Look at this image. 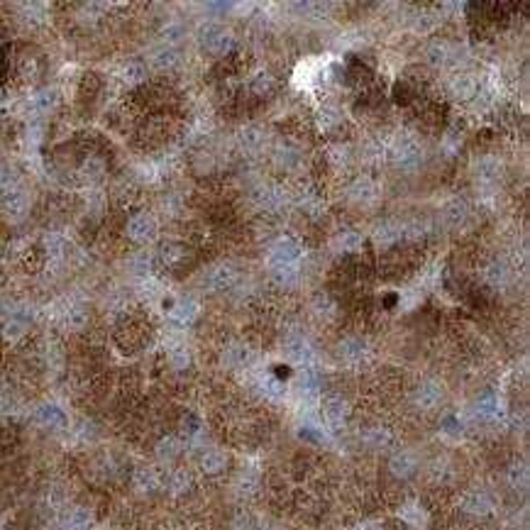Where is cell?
<instances>
[{"mask_svg": "<svg viewBox=\"0 0 530 530\" xmlns=\"http://www.w3.org/2000/svg\"><path fill=\"white\" fill-rule=\"evenodd\" d=\"M337 245H340V250H345V252H354L362 247V237H359L357 232H345V234H340Z\"/></svg>", "mask_w": 530, "mask_h": 530, "instance_id": "24", "label": "cell"}, {"mask_svg": "<svg viewBox=\"0 0 530 530\" xmlns=\"http://www.w3.org/2000/svg\"><path fill=\"white\" fill-rule=\"evenodd\" d=\"M37 418L44 425H51V428H54V425H64V413L56 406H42Z\"/></svg>", "mask_w": 530, "mask_h": 530, "instance_id": "17", "label": "cell"}, {"mask_svg": "<svg viewBox=\"0 0 530 530\" xmlns=\"http://www.w3.org/2000/svg\"><path fill=\"white\" fill-rule=\"evenodd\" d=\"M508 484L513 489H525L528 486V467L523 462H515L508 467Z\"/></svg>", "mask_w": 530, "mask_h": 530, "instance_id": "13", "label": "cell"}, {"mask_svg": "<svg viewBox=\"0 0 530 530\" xmlns=\"http://www.w3.org/2000/svg\"><path fill=\"white\" fill-rule=\"evenodd\" d=\"M286 354H289L291 362H296V364H308L313 357V350L311 345H308L303 337H291L289 342H286Z\"/></svg>", "mask_w": 530, "mask_h": 530, "instance_id": "3", "label": "cell"}, {"mask_svg": "<svg viewBox=\"0 0 530 530\" xmlns=\"http://www.w3.org/2000/svg\"><path fill=\"white\" fill-rule=\"evenodd\" d=\"M428 59L435 64V67H440V64H445V59H447V49H445V44H433L428 49Z\"/></svg>", "mask_w": 530, "mask_h": 530, "instance_id": "26", "label": "cell"}, {"mask_svg": "<svg viewBox=\"0 0 530 530\" xmlns=\"http://www.w3.org/2000/svg\"><path fill=\"white\" fill-rule=\"evenodd\" d=\"M157 232V223L149 213H137L135 218H130L128 223V237L135 242H147Z\"/></svg>", "mask_w": 530, "mask_h": 530, "instance_id": "2", "label": "cell"}, {"mask_svg": "<svg viewBox=\"0 0 530 530\" xmlns=\"http://www.w3.org/2000/svg\"><path fill=\"white\" fill-rule=\"evenodd\" d=\"M54 103H56L54 91H42L35 96V105L40 108V110H49V108H54Z\"/></svg>", "mask_w": 530, "mask_h": 530, "instance_id": "25", "label": "cell"}, {"mask_svg": "<svg viewBox=\"0 0 530 530\" xmlns=\"http://www.w3.org/2000/svg\"><path fill=\"white\" fill-rule=\"evenodd\" d=\"M234 279H237V274H234L232 266H215V269L210 271V284H213V289H228V286L234 284Z\"/></svg>", "mask_w": 530, "mask_h": 530, "instance_id": "12", "label": "cell"}, {"mask_svg": "<svg viewBox=\"0 0 530 530\" xmlns=\"http://www.w3.org/2000/svg\"><path fill=\"white\" fill-rule=\"evenodd\" d=\"M445 215H447V220L452 225H459L467 218V205H464L462 200H454V203H450L447 208H445Z\"/></svg>", "mask_w": 530, "mask_h": 530, "instance_id": "22", "label": "cell"}, {"mask_svg": "<svg viewBox=\"0 0 530 530\" xmlns=\"http://www.w3.org/2000/svg\"><path fill=\"white\" fill-rule=\"evenodd\" d=\"M477 413H479L481 418H496V416H499V398L486 393V396L479 398V403H477Z\"/></svg>", "mask_w": 530, "mask_h": 530, "instance_id": "16", "label": "cell"}, {"mask_svg": "<svg viewBox=\"0 0 530 530\" xmlns=\"http://www.w3.org/2000/svg\"><path fill=\"white\" fill-rule=\"evenodd\" d=\"M364 440H367L372 447H386V445L391 443V433H388L386 428H382V425H377V428H369L367 433H364Z\"/></svg>", "mask_w": 530, "mask_h": 530, "instance_id": "15", "label": "cell"}, {"mask_svg": "<svg viewBox=\"0 0 530 530\" xmlns=\"http://www.w3.org/2000/svg\"><path fill=\"white\" fill-rule=\"evenodd\" d=\"M176 62H179V54L173 49H162L154 54V64H157L159 69H171L176 67Z\"/></svg>", "mask_w": 530, "mask_h": 530, "instance_id": "23", "label": "cell"}, {"mask_svg": "<svg viewBox=\"0 0 530 530\" xmlns=\"http://www.w3.org/2000/svg\"><path fill=\"white\" fill-rule=\"evenodd\" d=\"M452 91H454V96L457 98H472L475 96V91H477V81L475 78H469V76H459V78H454Z\"/></svg>", "mask_w": 530, "mask_h": 530, "instance_id": "18", "label": "cell"}, {"mask_svg": "<svg viewBox=\"0 0 530 530\" xmlns=\"http://www.w3.org/2000/svg\"><path fill=\"white\" fill-rule=\"evenodd\" d=\"M462 508L469 511V513H475V515L489 513V511H491L489 494H484V491H469V494L462 499Z\"/></svg>", "mask_w": 530, "mask_h": 530, "instance_id": "6", "label": "cell"}, {"mask_svg": "<svg viewBox=\"0 0 530 530\" xmlns=\"http://www.w3.org/2000/svg\"><path fill=\"white\" fill-rule=\"evenodd\" d=\"M440 396H443V391H440L438 384L425 382V384H420V386L416 388L413 401H416V406H420V408H433V406H438Z\"/></svg>", "mask_w": 530, "mask_h": 530, "instance_id": "4", "label": "cell"}, {"mask_svg": "<svg viewBox=\"0 0 530 530\" xmlns=\"http://www.w3.org/2000/svg\"><path fill=\"white\" fill-rule=\"evenodd\" d=\"M362 352H364V345L359 340H345L340 345V354L345 359H359L362 357Z\"/></svg>", "mask_w": 530, "mask_h": 530, "instance_id": "21", "label": "cell"}, {"mask_svg": "<svg viewBox=\"0 0 530 530\" xmlns=\"http://www.w3.org/2000/svg\"><path fill=\"white\" fill-rule=\"evenodd\" d=\"M225 364L228 367H232V369H240V367H245V364H250V359H252V352H250V347L247 345H230L228 350H225Z\"/></svg>", "mask_w": 530, "mask_h": 530, "instance_id": "9", "label": "cell"}, {"mask_svg": "<svg viewBox=\"0 0 530 530\" xmlns=\"http://www.w3.org/2000/svg\"><path fill=\"white\" fill-rule=\"evenodd\" d=\"M443 428L447 430V433H459V425H457V418H452V416H447L443 423Z\"/></svg>", "mask_w": 530, "mask_h": 530, "instance_id": "30", "label": "cell"}, {"mask_svg": "<svg viewBox=\"0 0 530 530\" xmlns=\"http://www.w3.org/2000/svg\"><path fill=\"white\" fill-rule=\"evenodd\" d=\"M252 88H255L257 96H264V93H269V91H271V78L259 76V78H257V81H255V86H252Z\"/></svg>", "mask_w": 530, "mask_h": 530, "instance_id": "28", "label": "cell"}, {"mask_svg": "<svg viewBox=\"0 0 530 530\" xmlns=\"http://www.w3.org/2000/svg\"><path fill=\"white\" fill-rule=\"evenodd\" d=\"M262 142H264V137H262V132L257 128H247L245 132L240 135V144L247 149V152H255V149H259Z\"/></svg>", "mask_w": 530, "mask_h": 530, "instance_id": "19", "label": "cell"}, {"mask_svg": "<svg viewBox=\"0 0 530 530\" xmlns=\"http://www.w3.org/2000/svg\"><path fill=\"white\" fill-rule=\"evenodd\" d=\"M298 255H301V247L296 245L293 240H279L274 247V262L276 264H293V262L298 259Z\"/></svg>", "mask_w": 530, "mask_h": 530, "instance_id": "8", "label": "cell"}, {"mask_svg": "<svg viewBox=\"0 0 530 530\" xmlns=\"http://www.w3.org/2000/svg\"><path fill=\"white\" fill-rule=\"evenodd\" d=\"M396 159L401 164H411V162H416L418 159V147H416L411 139H401V142L396 144Z\"/></svg>", "mask_w": 530, "mask_h": 530, "instance_id": "14", "label": "cell"}, {"mask_svg": "<svg viewBox=\"0 0 530 530\" xmlns=\"http://www.w3.org/2000/svg\"><path fill=\"white\" fill-rule=\"evenodd\" d=\"M64 528L67 530H86L88 528V513L86 511H71L64 520Z\"/></svg>", "mask_w": 530, "mask_h": 530, "instance_id": "20", "label": "cell"}, {"mask_svg": "<svg viewBox=\"0 0 530 530\" xmlns=\"http://www.w3.org/2000/svg\"><path fill=\"white\" fill-rule=\"evenodd\" d=\"M416 467H418V462L411 452H398L391 457V475L398 479H408L416 472Z\"/></svg>", "mask_w": 530, "mask_h": 530, "instance_id": "5", "label": "cell"}, {"mask_svg": "<svg viewBox=\"0 0 530 530\" xmlns=\"http://www.w3.org/2000/svg\"><path fill=\"white\" fill-rule=\"evenodd\" d=\"M408 91H411V88H408L406 83H403V86L398 83V86H396V101L403 103V105H406V103L411 101V93H408Z\"/></svg>", "mask_w": 530, "mask_h": 530, "instance_id": "29", "label": "cell"}, {"mask_svg": "<svg viewBox=\"0 0 530 530\" xmlns=\"http://www.w3.org/2000/svg\"><path fill=\"white\" fill-rule=\"evenodd\" d=\"M6 71H8V59H6V51L0 49V78H3Z\"/></svg>", "mask_w": 530, "mask_h": 530, "instance_id": "31", "label": "cell"}, {"mask_svg": "<svg viewBox=\"0 0 530 530\" xmlns=\"http://www.w3.org/2000/svg\"><path fill=\"white\" fill-rule=\"evenodd\" d=\"M159 454L166 459L176 457V454H179V445H176V440H164L162 447H159Z\"/></svg>", "mask_w": 530, "mask_h": 530, "instance_id": "27", "label": "cell"}, {"mask_svg": "<svg viewBox=\"0 0 530 530\" xmlns=\"http://www.w3.org/2000/svg\"><path fill=\"white\" fill-rule=\"evenodd\" d=\"M350 196L357 200V203H369V200H374V196H377V186L369 179H359L357 184H352Z\"/></svg>", "mask_w": 530, "mask_h": 530, "instance_id": "10", "label": "cell"}, {"mask_svg": "<svg viewBox=\"0 0 530 530\" xmlns=\"http://www.w3.org/2000/svg\"><path fill=\"white\" fill-rule=\"evenodd\" d=\"M225 454L218 452V450H210V452L203 454V459H200V467H203L205 475H220L225 469Z\"/></svg>", "mask_w": 530, "mask_h": 530, "instance_id": "11", "label": "cell"}, {"mask_svg": "<svg viewBox=\"0 0 530 530\" xmlns=\"http://www.w3.org/2000/svg\"><path fill=\"white\" fill-rule=\"evenodd\" d=\"M323 413H325V418H327V423H332V425H342L347 420V403L342 401L340 396H330V398H325V406H323Z\"/></svg>", "mask_w": 530, "mask_h": 530, "instance_id": "7", "label": "cell"}, {"mask_svg": "<svg viewBox=\"0 0 530 530\" xmlns=\"http://www.w3.org/2000/svg\"><path fill=\"white\" fill-rule=\"evenodd\" d=\"M200 44L208 51H213V54H228V51L232 49L234 40L230 32L210 25V27H203V32H200Z\"/></svg>", "mask_w": 530, "mask_h": 530, "instance_id": "1", "label": "cell"}]
</instances>
